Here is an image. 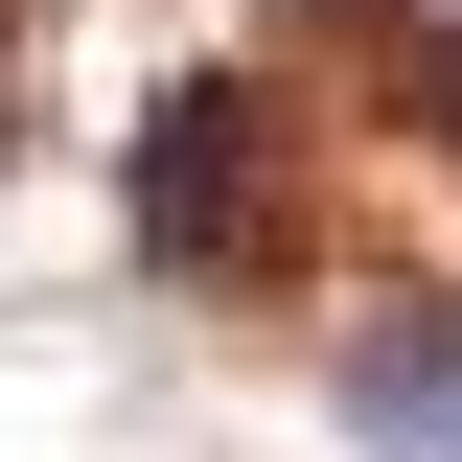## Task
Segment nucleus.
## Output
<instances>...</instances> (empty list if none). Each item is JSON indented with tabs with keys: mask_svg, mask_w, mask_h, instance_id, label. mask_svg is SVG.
I'll list each match as a JSON object with an SVG mask.
<instances>
[{
	"mask_svg": "<svg viewBox=\"0 0 462 462\" xmlns=\"http://www.w3.org/2000/svg\"><path fill=\"white\" fill-rule=\"evenodd\" d=\"M254 208H278V116L231 93V69H185V93L116 139V254H139V278H254Z\"/></svg>",
	"mask_w": 462,
	"mask_h": 462,
	"instance_id": "nucleus-1",
	"label": "nucleus"
},
{
	"mask_svg": "<svg viewBox=\"0 0 462 462\" xmlns=\"http://www.w3.org/2000/svg\"><path fill=\"white\" fill-rule=\"evenodd\" d=\"M324 416L370 462H462V300H393V324H346L324 346Z\"/></svg>",
	"mask_w": 462,
	"mask_h": 462,
	"instance_id": "nucleus-2",
	"label": "nucleus"
}]
</instances>
